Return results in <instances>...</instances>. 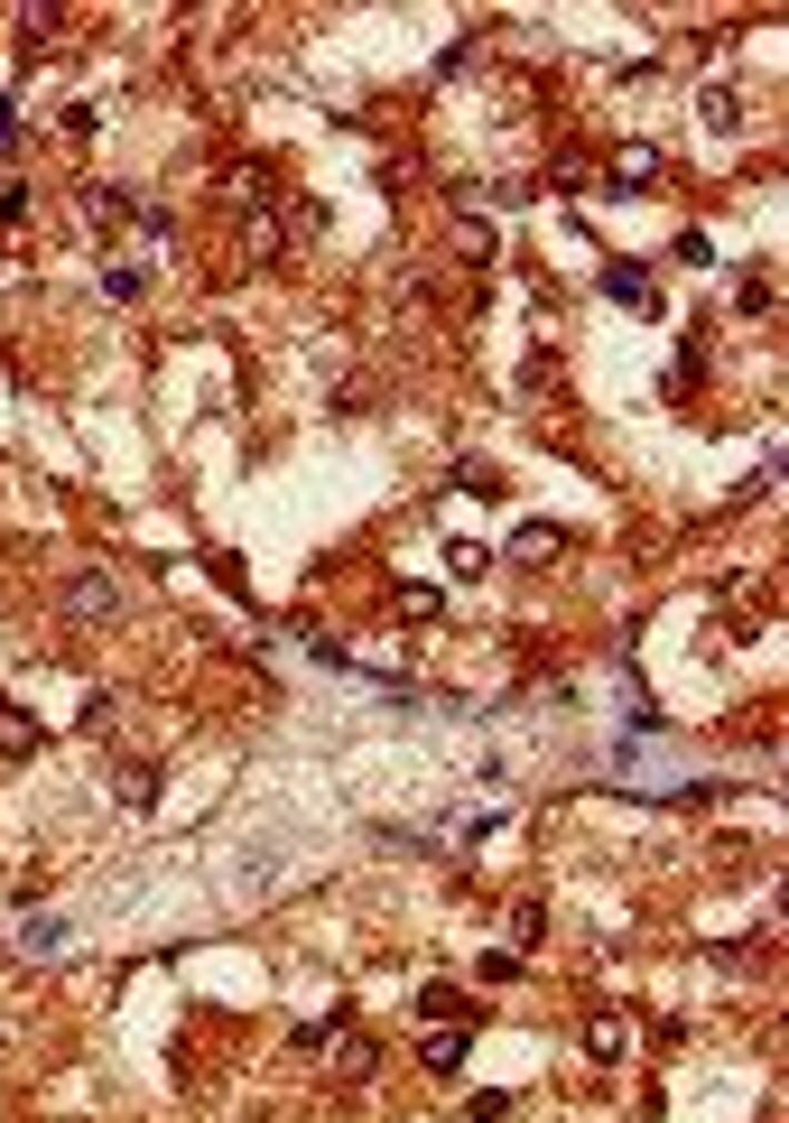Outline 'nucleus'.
Returning a JSON list of instances; mask_svg holds the SVG:
<instances>
[{
    "label": "nucleus",
    "mask_w": 789,
    "mask_h": 1123,
    "mask_svg": "<svg viewBox=\"0 0 789 1123\" xmlns=\"http://www.w3.org/2000/svg\"><path fill=\"white\" fill-rule=\"evenodd\" d=\"M66 613H74V622H112V613H121V585L102 576V566H84V576L66 585Z\"/></svg>",
    "instance_id": "nucleus-1"
},
{
    "label": "nucleus",
    "mask_w": 789,
    "mask_h": 1123,
    "mask_svg": "<svg viewBox=\"0 0 789 1123\" xmlns=\"http://www.w3.org/2000/svg\"><path fill=\"white\" fill-rule=\"evenodd\" d=\"M418 1059H428L437 1077H456V1067H465V1031H437V1040H428V1050H418Z\"/></svg>",
    "instance_id": "nucleus-2"
},
{
    "label": "nucleus",
    "mask_w": 789,
    "mask_h": 1123,
    "mask_svg": "<svg viewBox=\"0 0 789 1123\" xmlns=\"http://www.w3.org/2000/svg\"><path fill=\"white\" fill-rule=\"evenodd\" d=\"M603 289H613L622 307H660V298H650V279H641V270H603Z\"/></svg>",
    "instance_id": "nucleus-3"
},
{
    "label": "nucleus",
    "mask_w": 789,
    "mask_h": 1123,
    "mask_svg": "<svg viewBox=\"0 0 789 1123\" xmlns=\"http://www.w3.org/2000/svg\"><path fill=\"white\" fill-rule=\"evenodd\" d=\"M19 947H29V956H57L66 947V920H29V929H19Z\"/></svg>",
    "instance_id": "nucleus-4"
},
{
    "label": "nucleus",
    "mask_w": 789,
    "mask_h": 1123,
    "mask_svg": "<svg viewBox=\"0 0 789 1123\" xmlns=\"http://www.w3.org/2000/svg\"><path fill=\"white\" fill-rule=\"evenodd\" d=\"M140 289H149V279H140V270H130V260H112V270H102V298H121V307H130V298H140Z\"/></svg>",
    "instance_id": "nucleus-5"
},
{
    "label": "nucleus",
    "mask_w": 789,
    "mask_h": 1123,
    "mask_svg": "<svg viewBox=\"0 0 789 1123\" xmlns=\"http://www.w3.org/2000/svg\"><path fill=\"white\" fill-rule=\"evenodd\" d=\"M511 558H558V530H548V520H530V530L511 539Z\"/></svg>",
    "instance_id": "nucleus-6"
},
{
    "label": "nucleus",
    "mask_w": 789,
    "mask_h": 1123,
    "mask_svg": "<svg viewBox=\"0 0 789 1123\" xmlns=\"http://www.w3.org/2000/svg\"><path fill=\"white\" fill-rule=\"evenodd\" d=\"M0 752H38V724H29V715H10V706H0Z\"/></svg>",
    "instance_id": "nucleus-7"
},
{
    "label": "nucleus",
    "mask_w": 789,
    "mask_h": 1123,
    "mask_svg": "<svg viewBox=\"0 0 789 1123\" xmlns=\"http://www.w3.org/2000/svg\"><path fill=\"white\" fill-rule=\"evenodd\" d=\"M121 799H130V808H149V799H158V771H149V762H130V771H121Z\"/></svg>",
    "instance_id": "nucleus-8"
}]
</instances>
